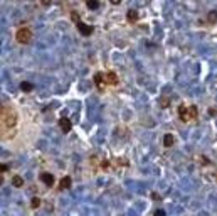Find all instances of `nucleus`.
Listing matches in <instances>:
<instances>
[{
    "label": "nucleus",
    "mask_w": 217,
    "mask_h": 216,
    "mask_svg": "<svg viewBox=\"0 0 217 216\" xmlns=\"http://www.w3.org/2000/svg\"><path fill=\"white\" fill-rule=\"evenodd\" d=\"M71 184H73V181H71V177L69 176H66V177H62L61 182H59V189L61 191H64V189H69L71 188Z\"/></svg>",
    "instance_id": "obj_7"
},
{
    "label": "nucleus",
    "mask_w": 217,
    "mask_h": 216,
    "mask_svg": "<svg viewBox=\"0 0 217 216\" xmlns=\"http://www.w3.org/2000/svg\"><path fill=\"white\" fill-rule=\"evenodd\" d=\"M73 20H74V22H79V15H78V12H73Z\"/></svg>",
    "instance_id": "obj_18"
},
{
    "label": "nucleus",
    "mask_w": 217,
    "mask_h": 216,
    "mask_svg": "<svg viewBox=\"0 0 217 216\" xmlns=\"http://www.w3.org/2000/svg\"><path fill=\"white\" fill-rule=\"evenodd\" d=\"M110 160H103V169H108V167H110Z\"/></svg>",
    "instance_id": "obj_19"
},
{
    "label": "nucleus",
    "mask_w": 217,
    "mask_h": 216,
    "mask_svg": "<svg viewBox=\"0 0 217 216\" xmlns=\"http://www.w3.org/2000/svg\"><path fill=\"white\" fill-rule=\"evenodd\" d=\"M178 117H180L182 122H189V113H187V106L185 105L178 106Z\"/></svg>",
    "instance_id": "obj_9"
},
{
    "label": "nucleus",
    "mask_w": 217,
    "mask_h": 216,
    "mask_svg": "<svg viewBox=\"0 0 217 216\" xmlns=\"http://www.w3.org/2000/svg\"><path fill=\"white\" fill-rule=\"evenodd\" d=\"M173 142H175V139H173L172 134H167V135L163 137V145H165V147H172Z\"/></svg>",
    "instance_id": "obj_11"
},
{
    "label": "nucleus",
    "mask_w": 217,
    "mask_h": 216,
    "mask_svg": "<svg viewBox=\"0 0 217 216\" xmlns=\"http://www.w3.org/2000/svg\"><path fill=\"white\" fill-rule=\"evenodd\" d=\"M104 83H108V85H111V86L118 85V76H116V73L110 71V73L104 74Z\"/></svg>",
    "instance_id": "obj_5"
},
{
    "label": "nucleus",
    "mask_w": 217,
    "mask_h": 216,
    "mask_svg": "<svg viewBox=\"0 0 217 216\" xmlns=\"http://www.w3.org/2000/svg\"><path fill=\"white\" fill-rule=\"evenodd\" d=\"M104 80V74L103 73H96L94 74V83H96V86H99V88H103V81Z\"/></svg>",
    "instance_id": "obj_12"
},
{
    "label": "nucleus",
    "mask_w": 217,
    "mask_h": 216,
    "mask_svg": "<svg viewBox=\"0 0 217 216\" xmlns=\"http://www.w3.org/2000/svg\"><path fill=\"white\" fill-rule=\"evenodd\" d=\"M78 29L83 36H91L93 34V26L89 24H84V22H78Z\"/></svg>",
    "instance_id": "obj_3"
},
{
    "label": "nucleus",
    "mask_w": 217,
    "mask_h": 216,
    "mask_svg": "<svg viewBox=\"0 0 217 216\" xmlns=\"http://www.w3.org/2000/svg\"><path fill=\"white\" fill-rule=\"evenodd\" d=\"M59 127H61V130L64 132V134H69V130H71V127H73V123H71V120L68 117H62L59 120Z\"/></svg>",
    "instance_id": "obj_4"
},
{
    "label": "nucleus",
    "mask_w": 217,
    "mask_h": 216,
    "mask_svg": "<svg viewBox=\"0 0 217 216\" xmlns=\"http://www.w3.org/2000/svg\"><path fill=\"white\" fill-rule=\"evenodd\" d=\"M2 182H3V177H2V176H0V184H2Z\"/></svg>",
    "instance_id": "obj_23"
},
{
    "label": "nucleus",
    "mask_w": 217,
    "mask_h": 216,
    "mask_svg": "<svg viewBox=\"0 0 217 216\" xmlns=\"http://www.w3.org/2000/svg\"><path fill=\"white\" fill-rule=\"evenodd\" d=\"M40 203H42V201H40L39 198H32L31 204H32V208H39V206H40Z\"/></svg>",
    "instance_id": "obj_17"
},
{
    "label": "nucleus",
    "mask_w": 217,
    "mask_h": 216,
    "mask_svg": "<svg viewBox=\"0 0 217 216\" xmlns=\"http://www.w3.org/2000/svg\"><path fill=\"white\" fill-rule=\"evenodd\" d=\"M207 20H209L210 24H215V22H217V10H210V12H209Z\"/></svg>",
    "instance_id": "obj_14"
},
{
    "label": "nucleus",
    "mask_w": 217,
    "mask_h": 216,
    "mask_svg": "<svg viewBox=\"0 0 217 216\" xmlns=\"http://www.w3.org/2000/svg\"><path fill=\"white\" fill-rule=\"evenodd\" d=\"M111 3H115V5H118V3H120V0H111Z\"/></svg>",
    "instance_id": "obj_22"
},
{
    "label": "nucleus",
    "mask_w": 217,
    "mask_h": 216,
    "mask_svg": "<svg viewBox=\"0 0 217 216\" xmlns=\"http://www.w3.org/2000/svg\"><path fill=\"white\" fill-rule=\"evenodd\" d=\"M15 39H17L20 44H29L32 41V31L29 27H20L19 31L15 32Z\"/></svg>",
    "instance_id": "obj_2"
},
{
    "label": "nucleus",
    "mask_w": 217,
    "mask_h": 216,
    "mask_svg": "<svg viewBox=\"0 0 217 216\" xmlns=\"http://www.w3.org/2000/svg\"><path fill=\"white\" fill-rule=\"evenodd\" d=\"M86 5H87V9H89V10H96L99 7V2H98V0H86Z\"/></svg>",
    "instance_id": "obj_13"
},
{
    "label": "nucleus",
    "mask_w": 217,
    "mask_h": 216,
    "mask_svg": "<svg viewBox=\"0 0 217 216\" xmlns=\"http://www.w3.org/2000/svg\"><path fill=\"white\" fill-rule=\"evenodd\" d=\"M155 214H158V216H162V214H165V211H162V209H158V211H155Z\"/></svg>",
    "instance_id": "obj_21"
},
{
    "label": "nucleus",
    "mask_w": 217,
    "mask_h": 216,
    "mask_svg": "<svg viewBox=\"0 0 217 216\" xmlns=\"http://www.w3.org/2000/svg\"><path fill=\"white\" fill-rule=\"evenodd\" d=\"M126 17H128V20H130V22H136V20H138V12L133 10V9H130V10L126 12Z\"/></svg>",
    "instance_id": "obj_10"
},
{
    "label": "nucleus",
    "mask_w": 217,
    "mask_h": 216,
    "mask_svg": "<svg viewBox=\"0 0 217 216\" xmlns=\"http://www.w3.org/2000/svg\"><path fill=\"white\" fill-rule=\"evenodd\" d=\"M17 127V113L10 106L0 103V139H10Z\"/></svg>",
    "instance_id": "obj_1"
},
{
    "label": "nucleus",
    "mask_w": 217,
    "mask_h": 216,
    "mask_svg": "<svg viewBox=\"0 0 217 216\" xmlns=\"http://www.w3.org/2000/svg\"><path fill=\"white\" fill-rule=\"evenodd\" d=\"M187 113H189V122H194V120L197 118V106L195 105L187 106Z\"/></svg>",
    "instance_id": "obj_8"
},
{
    "label": "nucleus",
    "mask_w": 217,
    "mask_h": 216,
    "mask_svg": "<svg viewBox=\"0 0 217 216\" xmlns=\"http://www.w3.org/2000/svg\"><path fill=\"white\" fill-rule=\"evenodd\" d=\"M12 184L15 186V188H20V186H24V179L20 176H14V179H12Z\"/></svg>",
    "instance_id": "obj_15"
},
{
    "label": "nucleus",
    "mask_w": 217,
    "mask_h": 216,
    "mask_svg": "<svg viewBox=\"0 0 217 216\" xmlns=\"http://www.w3.org/2000/svg\"><path fill=\"white\" fill-rule=\"evenodd\" d=\"M20 88H22L24 91H31L32 90V85H31V83H27V81H24L22 85H20Z\"/></svg>",
    "instance_id": "obj_16"
},
{
    "label": "nucleus",
    "mask_w": 217,
    "mask_h": 216,
    "mask_svg": "<svg viewBox=\"0 0 217 216\" xmlns=\"http://www.w3.org/2000/svg\"><path fill=\"white\" fill-rule=\"evenodd\" d=\"M40 181H42L45 186H52L54 184V176L49 174V172H42L40 174Z\"/></svg>",
    "instance_id": "obj_6"
},
{
    "label": "nucleus",
    "mask_w": 217,
    "mask_h": 216,
    "mask_svg": "<svg viewBox=\"0 0 217 216\" xmlns=\"http://www.w3.org/2000/svg\"><path fill=\"white\" fill-rule=\"evenodd\" d=\"M7 169H9V167H7V165H5V164H0V172H5V171H7Z\"/></svg>",
    "instance_id": "obj_20"
}]
</instances>
